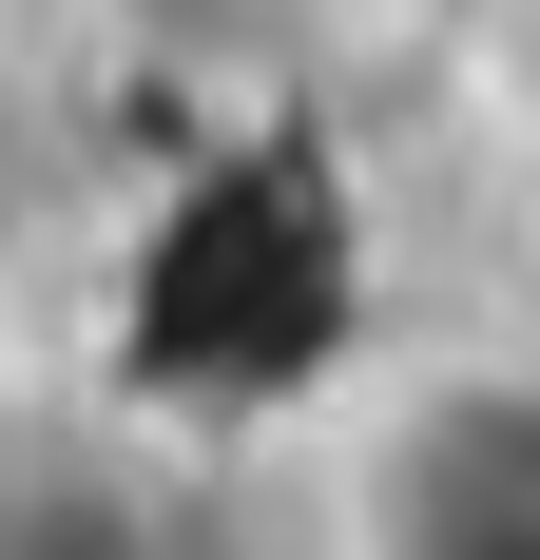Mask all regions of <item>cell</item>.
I'll return each instance as SVG.
<instances>
[{
    "mask_svg": "<svg viewBox=\"0 0 540 560\" xmlns=\"http://www.w3.org/2000/svg\"><path fill=\"white\" fill-rule=\"evenodd\" d=\"M328 541L348 560H540V348L406 368L328 425Z\"/></svg>",
    "mask_w": 540,
    "mask_h": 560,
    "instance_id": "obj_1",
    "label": "cell"
},
{
    "mask_svg": "<svg viewBox=\"0 0 540 560\" xmlns=\"http://www.w3.org/2000/svg\"><path fill=\"white\" fill-rule=\"evenodd\" d=\"M116 58H155V78H213V97H309V78H348V58H386L406 20H444V0H97Z\"/></svg>",
    "mask_w": 540,
    "mask_h": 560,
    "instance_id": "obj_2",
    "label": "cell"
}]
</instances>
